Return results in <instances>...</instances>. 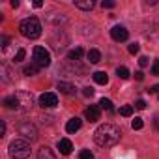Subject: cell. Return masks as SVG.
Returning <instances> with one entry per match:
<instances>
[{
  "instance_id": "cell-11",
  "label": "cell",
  "mask_w": 159,
  "mask_h": 159,
  "mask_svg": "<svg viewBox=\"0 0 159 159\" xmlns=\"http://www.w3.org/2000/svg\"><path fill=\"white\" fill-rule=\"evenodd\" d=\"M81 125H83V120H81V118H71V120L66 124V131H67V133H77L79 129H81Z\"/></svg>"
},
{
  "instance_id": "cell-34",
  "label": "cell",
  "mask_w": 159,
  "mask_h": 159,
  "mask_svg": "<svg viewBox=\"0 0 159 159\" xmlns=\"http://www.w3.org/2000/svg\"><path fill=\"white\" fill-rule=\"evenodd\" d=\"M135 79H137V81H142V79H144V73H142V71H137V73H135Z\"/></svg>"
},
{
  "instance_id": "cell-20",
  "label": "cell",
  "mask_w": 159,
  "mask_h": 159,
  "mask_svg": "<svg viewBox=\"0 0 159 159\" xmlns=\"http://www.w3.org/2000/svg\"><path fill=\"white\" fill-rule=\"evenodd\" d=\"M99 109H103V111H109V112H112V111H114V107H112V101H111V99H107V98H103V99L99 101Z\"/></svg>"
},
{
  "instance_id": "cell-17",
  "label": "cell",
  "mask_w": 159,
  "mask_h": 159,
  "mask_svg": "<svg viewBox=\"0 0 159 159\" xmlns=\"http://www.w3.org/2000/svg\"><path fill=\"white\" fill-rule=\"evenodd\" d=\"M86 58H88L90 64H98V62L101 60V52H99L98 49H90V51L86 52Z\"/></svg>"
},
{
  "instance_id": "cell-36",
  "label": "cell",
  "mask_w": 159,
  "mask_h": 159,
  "mask_svg": "<svg viewBox=\"0 0 159 159\" xmlns=\"http://www.w3.org/2000/svg\"><path fill=\"white\" fill-rule=\"evenodd\" d=\"M19 6V0H11V8H17Z\"/></svg>"
},
{
  "instance_id": "cell-9",
  "label": "cell",
  "mask_w": 159,
  "mask_h": 159,
  "mask_svg": "<svg viewBox=\"0 0 159 159\" xmlns=\"http://www.w3.org/2000/svg\"><path fill=\"white\" fill-rule=\"evenodd\" d=\"M84 116L88 118V122H98L99 116H101V111H99L98 105H90V107L84 111Z\"/></svg>"
},
{
  "instance_id": "cell-12",
  "label": "cell",
  "mask_w": 159,
  "mask_h": 159,
  "mask_svg": "<svg viewBox=\"0 0 159 159\" xmlns=\"http://www.w3.org/2000/svg\"><path fill=\"white\" fill-rule=\"evenodd\" d=\"M73 4H75V8L83 10V11H90V10H94V6H96L94 0H75Z\"/></svg>"
},
{
  "instance_id": "cell-7",
  "label": "cell",
  "mask_w": 159,
  "mask_h": 159,
  "mask_svg": "<svg viewBox=\"0 0 159 159\" xmlns=\"http://www.w3.org/2000/svg\"><path fill=\"white\" fill-rule=\"evenodd\" d=\"M111 38H112L114 41H127L129 32H127V28H125V26L116 25V26H112V30H111Z\"/></svg>"
},
{
  "instance_id": "cell-35",
  "label": "cell",
  "mask_w": 159,
  "mask_h": 159,
  "mask_svg": "<svg viewBox=\"0 0 159 159\" xmlns=\"http://www.w3.org/2000/svg\"><path fill=\"white\" fill-rule=\"evenodd\" d=\"M41 6H43L41 0H36V2H34V8H41Z\"/></svg>"
},
{
  "instance_id": "cell-26",
  "label": "cell",
  "mask_w": 159,
  "mask_h": 159,
  "mask_svg": "<svg viewBox=\"0 0 159 159\" xmlns=\"http://www.w3.org/2000/svg\"><path fill=\"white\" fill-rule=\"evenodd\" d=\"M139 66H140V67H146V66H150V60H148V56H140V58H139Z\"/></svg>"
},
{
  "instance_id": "cell-33",
  "label": "cell",
  "mask_w": 159,
  "mask_h": 159,
  "mask_svg": "<svg viewBox=\"0 0 159 159\" xmlns=\"http://www.w3.org/2000/svg\"><path fill=\"white\" fill-rule=\"evenodd\" d=\"M148 92H150V94H157V92H159V84H155V86L148 88Z\"/></svg>"
},
{
  "instance_id": "cell-27",
  "label": "cell",
  "mask_w": 159,
  "mask_h": 159,
  "mask_svg": "<svg viewBox=\"0 0 159 159\" xmlns=\"http://www.w3.org/2000/svg\"><path fill=\"white\" fill-rule=\"evenodd\" d=\"M101 6H103V8H107V10H112L116 4L112 2V0H103V2H101Z\"/></svg>"
},
{
  "instance_id": "cell-18",
  "label": "cell",
  "mask_w": 159,
  "mask_h": 159,
  "mask_svg": "<svg viewBox=\"0 0 159 159\" xmlns=\"http://www.w3.org/2000/svg\"><path fill=\"white\" fill-rule=\"evenodd\" d=\"M58 90H60L62 94H75V90H77V88H75L73 84H69V83H64V81H62V83H58Z\"/></svg>"
},
{
  "instance_id": "cell-37",
  "label": "cell",
  "mask_w": 159,
  "mask_h": 159,
  "mask_svg": "<svg viewBox=\"0 0 159 159\" xmlns=\"http://www.w3.org/2000/svg\"><path fill=\"white\" fill-rule=\"evenodd\" d=\"M6 135V122H2V137Z\"/></svg>"
},
{
  "instance_id": "cell-10",
  "label": "cell",
  "mask_w": 159,
  "mask_h": 159,
  "mask_svg": "<svg viewBox=\"0 0 159 159\" xmlns=\"http://www.w3.org/2000/svg\"><path fill=\"white\" fill-rule=\"evenodd\" d=\"M58 150H60L62 155H69L71 150H73L71 140H69V139H60V140H58Z\"/></svg>"
},
{
  "instance_id": "cell-31",
  "label": "cell",
  "mask_w": 159,
  "mask_h": 159,
  "mask_svg": "<svg viewBox=\"0 0 159 159\" xmlns=\"http://www.w3.org/2000/svg\"><path fill=\"white\" fill-rule=\"evenodd\" d=\"M135 107H137L139 111H144V109H146V101H144V99H139V101L135 103Z\"/></svg>"
},
{
  "instance_id": "cell-2",
  "label": "cell",
  "mask_w": 159,
  "mask_h": 159,
  "mask_svg": "<svg viewBox=\"0 0 159 159\" xmlns=\"http://www.w3.org/2000/svg\"><path fill=\"white\" fill-rule=\"evenodd\" d=\"M19 30H21V34H23L25 38H28V39H38V38L41 36V23H39L36 17H28V19H25V21L19 25Z\"/></svg>"
},
{
  "instance_id": "cell-6",
  "label": "cell",
  "mask_w": 159,
  "mask_h": 159,
  "mask_svg": "<svg viewBox=\"0 0 159 159\" xmlns=\"http://www.w3.org/2000/svg\"><path fill=\"white\" fill-rule=\"evenodd\" d=\"M56 105H58V98H56V94H52V92H45V94L39 96V107H43V109H52V107H56Z\"/></svg>"
},
{
  "instance_id": "cell-5",
  "label": "cell",
  "mask_w": 159,
  "mask_h": 159,
  "mask_svg": "<svg viewBox=\"0 0 159 159\" xmlns=\"http://www.w3.org/2000/svg\"><path fill=\"white\" fill-rule=\"evenodd\" d=\"M19 133H21L25 139H28L30 142L38 139V131H36L34 124H30V122H23V124L19 125Z\"/></svg>"
},
{
  "instance_id": "cell-23",
  "label": "cell",
  "mask_w": 159,
  "mask_h": 159,
  "mask_svg": "<svg viewBox=\"0 0 159 159\" xmlns=\"http://www.w3.org/2000/svg\"><path fill=\"white\" fill-rule=\"evenodd\" d=\"M79 159H94V153L90 150H83L81 153H79Z\"/></svg>"
},
{
  "instance_id": "cell-22",
  "label": "cell",
  "mask_w": 159,
  "mask_h": 159,
  "mask_svg": "<svg viewBox=\"0 0 159 159\" xmlns=\"http://www.w3.org/2000/svg\"><path fill=\"white\" fill-rule=\"evenodd\" d=\"M120 114L125 116V118L131 116V114H133V107H131V105H124V107H120Z\"/></svg>"
},
{
  "instance_id": "cell-32",
  "label": "cell",
  "mask_w": 159,
  "mask_h": 159,
  "mask_svg": "<svg viewBox=\"0 0 159 159\" xmlns=\"http://www.w3.org/2000/svg\"><path fill=\"white\" fill-rule=\"evenodd\" d=\"M8 43H10V38L2 36V49H6V47H8Z\"/></svg>"
},
{
  "instance_id": "cell-16",
  "label": "cell",
  "mask_w": 159,
  "mask_h": 159,
  "mask_svg": "<svg viewBox=\"0 0 159 159\" xmlns=\"http://www.w3.org/2000/svg\"><path fill=\"white\" fill-rule=\"evenodd\" d=\"M92 77H94V83L96 84H107L109 83V75L105 71H96Z\"/></svg>"
},
{
  "instance_id": "cell-8",
  "label": "cell",
  "mask_w": 159,
  "mask_h": 159,
  "mask_svg": "<svg viewBox=\"0 0 159 159\" xmlns=\"http://www.w3.org/2000/svg\"><path fill=\"white\" fill-rule=\"evenodd\" d=\"M17 98H19V103H21V109H23V111L32 109V105H34V96H32L30 92H19Z\"/></svg>"
},
{
  "instance_id": "cell-21",
  "label": "cell",
  "mask_w": 159,
  "mask_h": 159,
  "mask_svg": "<svg viewBox=\"0 0 159 159\" xmlns=\"http://www.w3.org/2000/svg\"><path fill=\"white\" fill-rule=\"evenodd\" d=\"M116 75H118L120 79H129V69H127L125 66H120V67L116 69Z\"/></svg>"
},
{
  "instance_id": "cell-14",
  "label": "cell",
  "mask_w": 159,
  "mask_h": 159,
  "mask_svg": "<svg viewBox=\"0 0 159 159\" xmlns=\"http://www.w3.org/2000/svg\"><path fill=\"white\" fill-rule=\"evenodd\" d=\"M38 159H56V153H54L49 146H43V148H39V152H38Z\"/></svg>"
},
{
  "instance_id": "cell-25",
  "label": "cell",
  "mask_w": 159,
  "mask_h": 159,
  "mask_svg": "<svg viewBox=\"0 0 159 159\" xmlns=\"http://www.w3.org/2000/svg\"><path fill=\"white\" fill-rule=\"evenodd\" d=\"M142 125H144L142 118H135V120L131 122V127H133V129H142Z\"/></svg>"
},
{
  "instance_id": "cell-29",
  "label": "cell",
  "mask_w": 159,
  "mask_h": 159,
  "mask_svg": "<svg viewBox=\"0 0 159 159\" xmlns=\"http://www.w3.org/2000/svg\"><path fill=\"white\" fill-rule=\"evenodd\" d=\"M139 49H140V47H139V43H131V45H129V52H131V54H137V52H139Z\"/></svg>"
},
{
  "instance_id": "cell-15",
  "label": "cell",
  "mask_w": 159,
  "mask_h": 159,
  "mask_svg": "<svg viewBox=\"0 0 159 159\" xmlns=\"http://www.w3.org/2000/svg\"><path fill=\"white\" fill-rule=\"evenodd\" d=\"M4 107H8V109H21L19 98H17V96H8V98H4Z\"/></svg>"
},
{
  "instance_id": "cell-1",
  "label": "cell",
  "mask_w": 159,
  "mask_h": 159,
  "mask_svg": "<svg viewBox=\"0 0 159 159\" xmlns=\"http://www.w3.org/2000/svg\"><path fill=\"white\" fill-rule=\"evenodd\" d=\"M120 137H122V131L112 125V124H103L99 125L96 131H94V140L98 146L101 148H111V146H116L120 142Z\"/></svg>"
},
{
  "instance_id": "cell-24",
  "label": "cell",
  "mask_w": 159,
  "mask_h": 159,
  "mask_svg": "<svg viewBox=\"0 0 159 159\" xmlns=\"http://www.w3.org/2000/svg\"><path fill=\"white\" fill-rule=\"evenodd\" d=\"M25 56H26V51H25V49H19L13 60H15V62H23V60H25Z\"/></svg>"
},
{
  "instance_id": "cell-13",
  "label": "cell",
  "mask_w": 159,
  "mask_h": 159,
  "mask_svg": "<svg viewBox=\"0 0 159 159\" xmlns=\"http://www.w3.org/2000/svg\"><path fill=\"white\" fill-rule=\"evenodd\" d=\"M83 56H84L83 47H75V49H71V51L67 52V60H69V62H77V60H81Z\"/></svg>"
},
{
  "instance_id": "cell-28",
  "label": "cell",
  "mask_w": 159,
  "mask_h": 159,
  "mask_svg": "<svg viewBox=\"0 0 159 159\" xmlns=\"http://www.w3.org/2000/svg\"><path fill=\"white\" fill-rule=\"evenodd\" d=\"M152 75H159V60H153V66H152Z\"/></svg>"
},
{
  "instance_id": "cell-30",
  "label": "cell",
  "mask_w": 159,
  "mask_h": 159,
  "mask_svg": "<svg viewBox=\"0 0 159 159\" xmlns=\"http://www.w3.org/2000/svg\"><path fill=\"white\" fill-rule=\"evenodd\" d=\"M83 94H84L86 98H92V96H94V88H90V86H86V88H83Z\"/></svg>"
},
{
  "instance_id": "cell-4",
  "label": "cell",
  "mask_w": 159,
  "mask_h": 159,
  "mask_svg": "<svg viewBox=\"0 0 159 159\" xmlns=\"http://www.w3.org/2000/svg\"><path fill=\"white\" fill-rule=\"evenodd\" d=\"M32 58H34V64L38 67H49L51 66V54L45 47H34V52H32Z\"/></svg>"
},
{
  "instance_id": "cell-19",
  "label": "cell",
  "mask_w": 159,
  "mask_h": 159,
  "mask_svg": "<svg viewBox=\"0 0 159 159\" xmlns=\"http://www.w3.org/2000/svg\"><path fill=\"white\" fill-rule=\"evenodd\" d=\"M38 69H39V67H38L36 64H30V66H25V67H23V73L28 75V77H32V75H38Z\"/></svg>"
},
{
  "instance_id": "cell-3",
  "label": "cell",
  "mask_w": 159,
  "mask_h": 159,
  "mask_svg": "<svg viewBox=\"0 0 159 159\" xmlns=\"http://www.w3.org/2000/svg\"><path fill=\"white\" fill-rule=\"evenodd\" d=\"M10 157L11 159H26L30 155V144L26 140H21V139H15L11 144H10Z\"/></svg>"
}]
</instances>
